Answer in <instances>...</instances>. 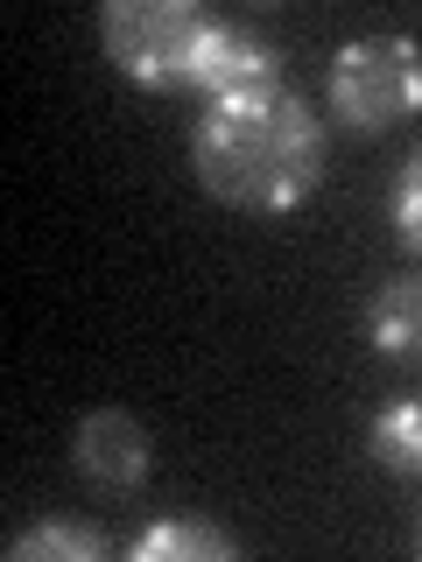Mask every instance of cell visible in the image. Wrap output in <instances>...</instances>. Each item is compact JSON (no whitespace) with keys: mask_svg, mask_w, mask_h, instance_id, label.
Listing matches in <instances>:
<instances>
[{"mask_svg":"<svg viewBox=\"0 0 422 562\" xmlns=\"http://www.w3.org/2000/svg\"><path fill=\"white\" fill-rule=\"evenodd\" d=\"M331 162V127L296 85H260V92L204 99L190 127V169L219 204L281 218L303 198H316Z\"/></svg>","mask_w":422,"mask_h":562,"instance_id":"1","label":"cell"},{"mask_svg":"<svg viewBox=\"0 0 422 562\" xmlns=\"http://www.w3.org/2000/svg\"><path fill=\"white\" fill-rule=\"evenodd\" d=\"M219 14L190 0H106L99 8V49L127 85L148 92H184L198 78V49Z\"/></svg>","mask_w":422,"mask_h":562,"instance_id":"2","label":"cell"},{"mask_svg":"<svg viewBox=\"0 0 422 562\" xmlns=\"http://www.w3.org/2000/svg\"><path fill=\"white\" fill-rule=\"evenodd\" d=\"M324 105L352 134H387L409 113H422V49L409 35H352L331 57Z\"/></svg>","mask_w":422,"mask_h":562,"instance_id":"3","label":"cell"},{"mask_svg":"<svg viewBox=\"0 0 422 562\" xmlns=\"http://www.w3.org/2000/svg\"><path fill=\"white\" fill-rule=\"evenodd\" d=\"M70 471H78L92 492L106 499H127L155 479V436L148 422L127 415V408H92L78 415V429H70Z\"/></svg>","mask_w":422,"mask_h":562,"instance_id":"4","label":"cell"},{"mask_svg":"<svg viewBox=\"0 0 422 562\" xmlns=\"http://www.w3.org/2000/svg\"><path fill=\"white\" fill-rule=\"evenodd\" d=\"M260 85H281V49L268 43V35H254L246 22H211L190 92L233 99V92H260Z\"/></svg>","mask_w":422,"mask_h":562,"instance_id":"5","label":"cell"},{"mask_svg":"<svg viewBox=\"0 0 422 562\" xmlns=\"http://www.w3.org/2000/svg\"><path fill=\"white\" fill-rule=\"evenodd\" d=\"M366 345L387 366H422V274H395L366 303Z\"/></svg>","mask_w":422,"mask_h":562,"instance_id":"6","label":"cell"},{"mask_svg":"<svg viewBox=\"0 0 422 562\" xmlns=\"http://www.w3.org/2000/svg\"><path fill=\"white\" fill-rule=\"evenodd\" d=\"M127 555L134 562H233L240 549H233V535L211 527V520H155L127 541Z\"/></svg>","mask_w":422,"mask_h":562,"instance_id":"7","label":"cell"},{"mask_svg":"<svg viewBox=\"0 0 422 562\" xmlns=\"http://www.w3.org/2000/svg\"><path fill=\"white\" fill-rule=\"evenodd\" d=\"M366 457L395 479H422V401H387L366 429Z\"/></svg>","mask_w":422,"mask_h":562,"instance_id":"8","label":"cell"},{"mask_svg":"<svg viewBox=\"0 0 422 562\" xmlns=\"http://www.w3.org/2000/svg\"><path fill=\"white\" fill-rule=\"evenodd\" d=\"M92 555H106V535L85 520H43L8 535V562H92Z\"/></svg>","mask_w":422,"mask_h":562,"instance_id":"9","label":"cell"},{"mask_svg":"<svg viewBox=\"0 0 422 562\" xmlns=\"http://www.w3.org/2000/svg\"><path fill=\"white\" fill-rule=\"evenodd\" d=\"M395 233H401V246L422 260V148L401 162V176H395Z\"/></svg>","mask_w":422,"mask_h":562,"instance_id":"10","label":"cell"},{"mask_svg":"<svg viewBox=\"0 0 422 562\" xmlns=\"http://www.w3.org/2000/svg\"><path fill=\"white\" fill-rule=\"evenodd\" d=\"M415 541H422V527H415Z\"/></svg>","mask_w":422,"mask_h":562,"instance_id":"11","label":"cell"}]
</instances>
